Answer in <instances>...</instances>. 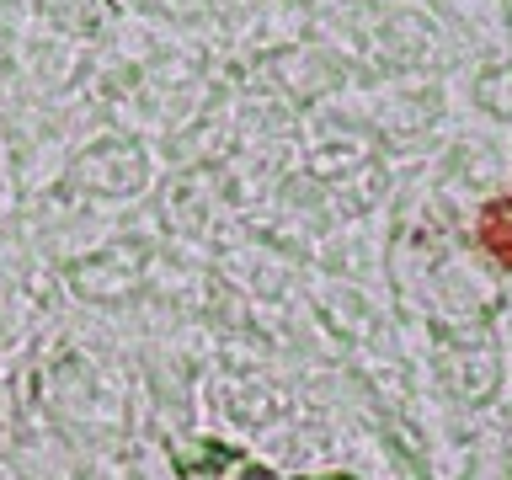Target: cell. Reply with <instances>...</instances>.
<instances>
[{"label": "cell", "instance_id": "1", "mask_svg": "<svg viewBox=\"0 0 512 480\" xmlns=\"http://www.w3.org/2000/svg\"><path fill=\"white\" fill-rule=\"evenodd\" d=\"M475 240H480V251H486L496 267L512 272V192H502V198H491L486 208H480Z\"/></svg>", "mask_w": 512, "mask_h": 480}]
</instances>
